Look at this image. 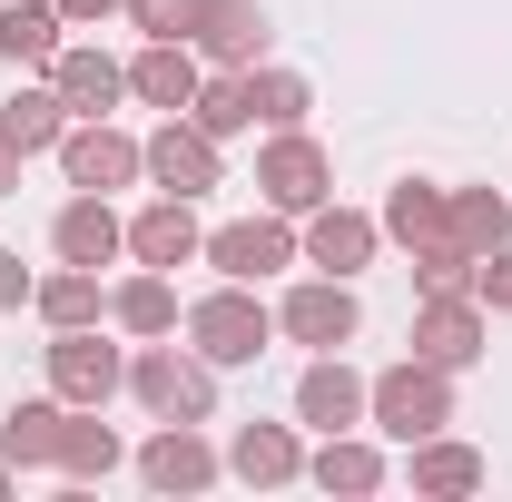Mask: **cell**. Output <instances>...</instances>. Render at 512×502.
<instances>
[{"instance_id":"1","label":"cell","mask_w":512,"mask_h":502,"mask_svg":"<svg viewBox=\"0 0 512 502\" xmlns=\"http://www.w3.org/2000/svg\"><path fill=\"white\" fill-rule=\"evenodd\" d=\"M365 414H375L394 443H424V434H444L453 424V394H444V365H394V375H375L365 384Z\"/></svg>"},{"instance_id":"2","label":"cell","mask_w":512,"mask_h":502,"mask_svg":"<svg viewBox=\"0 0 512 502\" xmlns=\"http://www.w3.org/2000/svg\"><path fill=\"white\" fill-rule=\"evenodd\" d=\"M188 335H197V355H207V365H256V355H266V335H276V315L227 276L217 296H197V306H188Z\"/></svg>"},{"instance_id":"3","label":"cell","mask_w":512,"mask_h":502,"mask_svg":"<svg viewBox=\"0 0 512 502\" xmlns=\"http://www.w3.org/2000/svg\"><path fill=\"white\" fill-rule=\"evenodd\" d=\"M128 384H138V404H148L158 424H207V414H217V384H207V365H188L178 345H148V355L128 365Z\"/></svg>"},{"instance_id":"4","label":"cell","mask_w":512,"mask_h":502,"mask_svg":"<svg viewBox=\"0 0 512 502\" xmlns=\"http://www.w3.org/2000/svg\"><path fill=\"white\" fill-rule=\"evenodd\" d=\"M325 178H335V168H325V148H316V138H296V128L256 158V188L276 197L286 217H316V207H325Z\"/></svg>"},{"instance_id":"5","label":"cell","mask_w":512,"mask_h":502,"mask_svg":"<svg viewBox=\"0 0 512 502\" xmlns=\"http://www.w3.org/2000/svg\"><path fill=\"white\" fill-rule=\"evenodd\" d=\"M60 168H69V188H128V178H138V168H148V148H138V138H119V128H69L60 138Z\"/></svg>"},{"instance_id":"6","label":"cell","mask_w":512,"mask_h":502,"mask_svg":"<svg viewBox=\"0 0 512 502\" xmlns=\"http://www.w3.org/2000/svg\"><path fill=\"white\" fill-rule=\"evenodd\" d=\"M148 178H158L168 197H207L217 188V138H207L197 119H168L158 138H148Z\"/></svg>"},{"instance_id":"7","label":"cell","mask_w":512,"mask_h":502,"mask_svg":"<svg viewBox=\"0 0 512 502\" xmlns=\"http://www.w3.org/2000/svg\"><path fill=\"white\" fill-rule=\"evenodd\" d=\"M188 40L217 69H256V50H266V10H256V0H197Z\"/></svg>"},{"instance_id":"8","label":"cell","mask_w":512,"mask_h":502,"mask_svg":"<svg viewBox=\"0 0 512 502\" xmlns=\"http://www.w3.org/2000/svg\"><path fill=\"white\" fill-rule=\"evenodd\" d=\"M50 384H60V404H109V394H119V355H109L89 325H60V345H50Z\"/></svg>"},{"instance_id":"9","label":"cell","mask_w":512,"mask_h":502,"mask_svg":"<svg viewBox=\"0 0 512 502\" xmlns=\"http://www.w3.org/2000/svg\"><path fill=\"white\" fill-rule=\"evenodd\" d=\"M384 227H394V237H404L414 256L463 247V237H453V197H444V188H424V178H404V188L384 197ZM463 256H473V247H463Z\"/></svg>"},{"instance_id":"10","label":"cell","mask_w":512,"mask_h":502,"mask_svg":"<svg viewBox=\"0 0 512 502\" xmlns=\"http://www.w3.org/2000/svg\"><path fill=\"white\" fill-rule=\"evenodd\" d=\"M414 355H424V365H473V355H483V315H473V296H434V306L414 315Z\"/></svg>"},{"instance_id":"11","label":"cell","mask_w":512,"mask_h":502,"mask_svg":"<svg viewBox=\"0 0 512 502\" xmlns=\"http://www.w3.org/2000/svg\"><path fill=\"white\" fill-rule=\"evenodd\" d=\"M128 89H138L148 109H168V119H178V109L197 99V50H188V40H148V50L128 60Z\"/></svg>"},{"instance_id":"12","label":"cell","mask_w":512,"mask_h":502,"mask_svg":"<svg viewBox=\"0 0 512 502\" xmlns=\"http://www.w3.org/2000/svg\"><path fill=\"white\" fill-rule=\"evenodd\" d=\"M50 247H60L69 266H109V256L128 247V227L109 217V197L89 188V197H69V207H60V227H50Z\"/></svg>"},{"instance_id":"13","label":"cell","mask_w":512,"mask_h":502,"mask_svg":"<svg viewBox=\"0 0 512 502\" xmlns=\"http://www.w3.org/2000/svg\"><path fill=\"white\" fill-rule=\"evenodd\" d=\"M207 256H217V276L256 286L266 266H286V256H296V237H286L276 217H247V227H217V237H207Z\"/></svg>"},{"instance_id":"14","label":"cell","mask_w":512,"mask_h":502,"mask_svg":"<svg viewBox=\"0 0 512 502\" xmlns=\"http://www.w3.org/2000/svg\"><path fill=\"white\" fill-rule=\"evenodd\" d=\"M138 473H148L158 493H207V483H217V453L197 443V424H168V434L138 453Z\"/></svg>"},{"instance_id":"15","label":"cell","mask_w":512,"mask_h":502,"mask_svg":"<svg viewBox=\"0 0 512 502\" xmlns=\"http://www.w3.org/2000/svg\"><path fill=\"white\" fill-rule=\"evenodd\" d=\"M296 414H306L316 434H345V424H365V375H345L335 355H325V365H306V384H296Z\"/></svg>"},{"instance_id":"16","label":"cell","mask_w":512,"mask_h":502,"mask_svg":"<svg viewBox=\"0 0 512 502\" xmlns=\"http://www.w3.org/2000/svg\"><path fill=\"white\" fill-rule=\"evenodd\" d=\"M276 325H286L296 345H345V335H355V296H345L335 276H325V286H296V296L276 306Z\"/></svg>"},{"instance_id":"17","label":"cell","mask_w":512,"mask_h":502,"mask_svg":"<svg viewBox=\"0 0 512 502\" xmlns=\"http://www.w3.org/2000/svg\"><path fill=\"white\" fill-rule=\"evenodd\" d=\"M128 256H138V266H188V256H197V217H188V197H158V207H138Z\"/></svg>"},{"instance_id":"18","label":"cell","mask_w":512,"mask_h":502,"mask_svg":"<svg viewBox=\"0 0 512 502\" xmlns=\"http://www.w3.org/2000/svg\"><path fill=\"white\" fill-rule=\"evenodd\" d=\"M50 89H60L79 119H99V109L128 89V69H119V60H99V50H60V60H50Z\"/></svg>"},{"instance_id":"19","label":"cell","mask_w":512,"mask_h":502,"mask_svg":"<svg viewBox=\"0 0 512 502\" xmlns=\"http://www.w3.org/2000/svg\"><path fill=\"white\" fill-rule=\"evenodd\" d=\"M375 217H355V207H316V227H306V256H316V266H335V276H355V266H365V256H375Z\"/></svg>"},{"instance_id":"20","label":"cell","mask_w":512,"mask_h":502,"mask_svg":"<svg viewBox=\"0 0 512 502\" xmlns=\"http://www.w3.org/2000/svg\"><path fill=\"white\" fill-rule=\"evenodd\" d=\"M60 0H10V10H0V60H60Z\"/></svg>"},{"instance_id":"21","label":"cell","mask_w":512,"mask_h":502,"mask_svg":"<svg viewBox=\"0 0 512 502\" xmlns=\"http://www.w3.org/2000/svg\"><path fill=\"white\" fill-rule=\"evenodd\" d=\"M0 138H10L20 158H30V148H60V138H69V99H60V89H20V99L0 109Z\"/></svg>"},{"instance_id":"22","label":"cell","mask_w":512,"mask_h":502,"mask_svg":"<svg viewBox=\"0 0 512 502\" xmlns=\"http://www.w3.org/2000/svg\"><path fill=\"white\" fill-rule=\"evenodd\" d=\"M50 463H60L69 483H99V473H119V434L89 424V414H60V453Z\"/></svg>"},{"instance_id":"23","label":"cell","mask_w":512,"mask_h":502,"mask_svg":"<svg viewBox=\"0 0 512 502\" xmlns=\"http://www.w3.org/2000/svg\"><path fill=\"white\" fill-rule=\"evenodd\" d=\"M188 119L207 128V138H237V128L256 119V99H247V69H217V79H197V99H188Z\"/></svg>"},{"instance_id":"24","label":"cell","mask_w":512,"mask_h":502,"mask_svg":"<svg viewBox=\"0 0 512 502\" xmlns=\"http://www.w3.org/2000/svg\"><path fill=\"white\" fill-rule=\"evenodd\" d=\"M473 483H483V453H473V443H414V493H473Z\"/></svg>"},{"instance_id":"25","label":"cell","mask_w":512,"mask_h":502,"mask_svg":"<svg viewBox=\"0 0 512 502\" xmlns=\"http://www.w3.org/2000/svg\"><path fill=\"white\" fill-rule=\"evenodd\" d=\"M60 414H69V404H10L0 453H10V463H50V453H60Z\"/></svg>"},{"instance_id":"26","label":"cell","mask_w":512,"mask_h":502,"mask_svg":"<svg viewBox=\"0 0 512 502\" xmlns=\"http://www.w3.org/2000/svg\"><path fill=\"white\" fill-rule=\"evenodd\" d=\"M109 315H119L128 335H168L178 325V296H168V276H128L119 296H109Z\"/></svg>"},{"instance_id":"27","label":"cell","mask_w":512,"mask_h":502,"mask_svg":"<svg viewBox=\"0 0 512 502\" xmlns=\"http://www.w3.org/2000/svg\"><path fill=\"white\" fill-rule=\"evenodd\" d=\"M316 483H325V493H375V483H384L375 443H345V434H325V453H316Z\"/></svg>"},{"instance_id":"28","label":"cell","mask_w":512,"mask_h":502,"mask_svg":"<svg viewBox=\"0 0 512 502\" xmlns=\"http://www.w3.org/2000/svg\"><path fill=\"white\" fill-rule=\"evenodd\" d=\"M453 237H463L473 256H493V247L512 237V207H503L493 188H463V197H453Z\"/></svg>"},{"instance_id":"29","label":"cell","mask_w":512,"mask_h":502,"mask_svg":"<svg viewBox=\"0 0 512 502\" xmlns=\"http://www.w3.org/2000/svg\"><path fill=\"white\" fill-rule=\"evenodd\" d=\"M237 473H247V483H286V473H296V434H286V424H247V434H237Z\"/></svg>"},{"instance_id":"30","label":"cell","mask_w":512,"mask_h":502,"mask_svg":"<svg viewBox=\"0 0 512 502\" xmlns=\"http://www.w3.org/2000/svg\"><path fill=\"white\" fill-rule=\"evenodd\" d=\"M40 315H50V325H89V315H99V266H60V276L40 286Z\"/></svg>"},{"instance_id":"31","label":"cell","mask_w":512,"mask_h":502,"mask_svg":"<svg viewBox=\"0 0 512 502\" xmlns=\"http://www.w3.org/2000/svg\"><path fill=\"white\" fill-rule=\"evenodd\" d=\"M247 99H256V119H276V128L306 119V79L296 69H247Z\"/></svg>"},{"instance_id":"32","label":"cell","mask_w":512,"mask_h":502,"mask_svg":"<svg viewBox=\"0 0 512 502\" xmlns=\"http://www.w3.org/2000/svg\"><path fill=\"white\" fill-rule=\"evenodd\" d=\"M128 20L148 30V40H188V20H197V0H128Z\"/></svg>"},{"instance_id":"33","label":"cell","mask_w":512,"mask_h":502,"mask_svg":"<svg viewBox=\"0 0 512 502\" xmlns=\"http://www.w3.org/2000/svg\"><path fill=\"white\" fill-rule=\"evenodd\" d=\"M473 306H503V315H512V247L473 256Z\"/></svg>"},{"instance_id":"34","label":"cell","mask_w":512,"mask_h":502,"mask_svg":"<svg viewBox=\"0 0 512 502\" xmlns=\"http://www.w3.org/2000/svg\"><path fill=\"white\" fill-rule=\"evenodd\" d=\"M20 296H40V286H30V276H20V256L0 247V306H20Z\"/></svg>"},{"instance_id":"35","label":"cell","mask_w":512,"mask_h":502,"mask_svg":"<svg viewBox=\"0 0 512 502\" xmlns=\"http://www.w3.org/2000/svg\"><path fill=\"white\" fill-rule=\"evenodd\" d=\"M119 0H60V20H109Z\"/></svg>"},{"instance_id":"36","label":"cell","mask_w":512,"mask_h":502,"mask_svg":"<svg viewBox=\"0 0 512 502\" xmlns=\"http://www.w3.org/2000/svg\"><path fill=\"white\" fill-rule=\"evenodd\" d=\"M0 197H20V148L0 138Z\"/></svg>"}]
</instances>
